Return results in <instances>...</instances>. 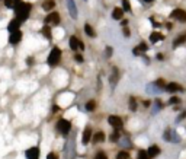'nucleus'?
I'll return each mask as SVG.
<instances>
[{"instance_id":"2eb2a0df","label":"nucleus","mask_w":186,"mask_h":159,"mask_svg":"<svg viewBox=\"0 0 186 159\" xmlns=\"http://www.w3.org/2000/svg\"><path fill=\"white\" fill-rule=\"evenodd\" d=\"M51 28L53 26H50V25H44L42 29H41V34L44 35V38H47V40H53V29Z\"/></svg>"},{"instance_id":"a211bd4d","label":"nucleus","mask_w":186,"mask_h":159,"mask_svg":"<svg viewBox=\"0 0 186 159\" xmlns=\"http://www.w3.org/2000/svg\"><path fill=\"white\" fill-rule=\"evenodd\" d=\"M55 7V0H44L42 1V9L47 12H50V10H53Z\"/></svg>"},{"instance_id":"dca6fc26","label":"nucleus","mask_w":186,"mask_h":159,"mask_svg":"<svg viewBox=\"0 0 186 159\" xmlns=\"http://www.w3.org/2000/svg\"><path fill=\"white\" fill-rule=\"evenodd\" d=\"M147 155H148V158H150V159L159 156V155H160V148H159V146H156V145L150 146L148 150H147Z\"/></svg>"},{"instance_id":"72a5a7b5","label":"nucleus","mask_w":186,"mask_h":159,"mask_svg":"<svg viewBox=\"0 0 186 159\" xmlns=\"http://www.w3.org/2000/svg\"><path fill=\"white\" fill-rule=\"evenodd\" d=\"M112 56V47H106V57Z\"/></svg>"},{"instance_id":"bb28decb","label":"nucleus","mask_w":186,"mask_h":159,"mask_svg":"<svg viewBox=\"0 0 186 159\" xmlns=\"http://www.w3.org/2000/svg\"><path fill=\"white\" fill-rule=\"evenodd\" d=\"M122 31H124V35L128 38L130 35H131V32H130V28H128V23H125V25H122Z\"/></svg>"},{"instance_id":"aec40b11","label":"nucleus","mask_w":186,"mask_h":159,"mask_svg":"<svg viewBox=\"0 0 186 159\" xmlns=\"http://www.w3.org/2000/svg\"><path fill=\"white\" fill-rule=\"evenodd\" d=\"M166 89H167L169 92H177V91H182L180 85H179V83H176V82L167 83V85H166Z\"/></svg>"},{"instance_id":"f8f14e48","label":"nucleus","mask_w":186,"mask_h":159,"mask_svg":"<svg viewBox=\"0 0 186 159\" xmlns=\"http://www.w3.org/2000/svg\"><path fill=\"white\" fill-rule=\"evenodd\" d=\"M147 50H148L147 44H145V43H141V44H138V46L132 50V54H134V56H140V54H142V53H145Z\"/></svg>"},{"instance_id":"423d86ee","label":"nucleus","mask_w":186,"mask_h":159,"mask_svg":"<svg viewBox=\"0 0 186 159\" xmlns=\"http://www.w3.org/2000/svg\"><path fill=\"white\" fill-rule=\"evenodd\" d=\"M21 41H22V32H21V29H18V31H15V32H10V35H9V44L16 46V44H19Z\"/></svg>"},{"instance_id":"393cba45","label":"nucleus","mask_w":186,"mask_h":159,"mask_svg":"<svg viewBox=\"0 0 186 159\" xmlns=\"http://www.w3.org/2000/svg\"><path fill=\"white\" fill-rule=\"evenodd\" d=\"M116 159H130V155H128V152H125V150H121L119 153L116 155Z\"/></svg>"},{"instance_id":"e433bc0d","label":"nucleus","mask_w":186,"mask_h":159,"mask_svg":"<svg viewBox=\"0 0 186 159\" xmlns=\"http://www.w3.org/2000/svg\"><path fill=\"white\" fill-rule=\"evenodd\" d=\"M145 3H151V1H154V0H144Z\"/></svg>"},{"instance_id":"0eeeda50","label":"nucleus","mask_w":186,"mask_h":159,"mask_svg":"<svg viewBox=\"0 0 186 159\" xmlns=\"http://www.w3.org/2000/svg\"><path fill=\"white\" fill-rule=\"evenodd\" d=\"M108 121H109V124L112 125L115 130H119V128H122V125H124L121 117H118V115H110L109 118H108Z\"/></svg>"},{"instance_id":"f704fd0d","label":"nucleus","mask_w":186,"mask_h":159,"mask_svg":"<svg viewBox=\"0 0 186 159\" xmlns=\"http://www.w3.org/2000/svg\"><path fill=\"white\" fill-rule=\"evenodd\" d=\"M47 159H58V156L55 153H50V155H47Z\"/></svg>"},{"instance_id":"c756f323","label":"nucleus","mask_w":186,"mask_h":159,"mask_svg":"<svg viewBox=\"0 0 186 159\" xmlns=\"http://www.w3.org/2000/svg\"><path fill=\"white\" fill-rule=\"evenodd\" d=\"M118 139H119V133H118V130H115V131H113V134L110 136V140H112V142H116Z\"/></svg>"},{"instance_id":"cd10ccee","label":"nucleus","mask_w":186,"mask_h":159,"mask_svg":"<svg viewBox=\"0 0 186 159\" xmlns=\"http://www.w3.org/2000/svg\"><path fill=\"white\" fill-rule=\"evenodd\" d=\"M138 159H150V158H148V155H147L145 150H140V153H138Z\"/></svg>"},{"instance_id":"f3484780","label":"nucleus","mask_w":186,"mask_h":159,"mask_svg":"<svg viewBox=\"0 0 186 159\" xmlns=\"http://www.w3.org/2000/svg\"><path fill=\"white\" fill-rule=\"evenodd\" d=\"M92 140H93V143H102V142H105V133L103 131H96L92 136Z\"/></svg>"},{"instance_id":"20e7f679","label":"nucleus","mask_w":186,"mask_h":159,"mask_svg":"<svg viewBox=\"0 0 186 159\" xmlns=\"http://www.w3.org/2000/svg\"><path fill=\"white\" fill-rule=\"evenodd\" d=\"M68 46H70V48H71L73 51H83V50H84V44H83V41H80L76 35L70 37V40H68Z\"/></svg>"},{"instance_id":"4be33fe9","label":"nucleus","mask_w":186,"mask_h":159,"mask_svg":"<svg viewBox=\"0 0 186 159\" xmlns=\"http://www.w3.org/2000/svg\"><path fill=\"white\" fill-rule=\"evenodd\" d=\"M164 37L160 32H151V35H150V41L151 43H157V41H163Z\"/></svg>"},{"instance_id":"6e6552de","label":"nucleus","mask_w":186,"mask_h":159,"mask_svg":"<svg viewBox=\"0 0 186 159\" xmlns=\"http://www.w3.org/2000/svg\"><path fill=\"white\" fill-rule=\"evenodd\" d=\"M21 25H22V22H21L18 18H13L10 22L7 23V31H9V32H15V31L21 29Z\"/></svg>"},{"instance_id":"f257e3e1","label":"nucleus","mask_w":186,"mask_h":159,"mask_svg":"<svg viewBox=\"0 0 186 159\" xmlns=\"http://www.w3.org/2000/svg\"><path fill=\"white\" fill-rule=\"evenodd\" d=\"M13 10H15V18H18L23 23L28 21V18H29V15L32 12V4L28 3V1H21Z\"/></svg>"},{"instance_id":"c85d7f7f","label":"nucleus","mask_w":186,"mask_h":159,"mask_svg":"<svg viewBox=\"0 0 186 159\" xmlns=\"http://www.w3.org/2000/svg\"><path fill=\"white\" fill-rule=\"evenodd\" d=\"M130 107H131L132 111H135V110H137V102H135V99H134V98H130Z\"/></svg>"},{"instance_id":"ddd939ff","label":"nucleus","mask_w":186,"mask_h":159,"mask_svg":"<svg viewBox=\"0 0 186 159\" xmlns=\"http://www.w3.org/2000/svg\"><path fill=\"white\" fill-rule=\"evenodd\" d=\"M124 9L122 7H115L113 10H112V19H115V21H122V18H124Z\"/></svg>"},{"instance_id":"4468645a","label":"nucleus","mask_w":186,"mask_h":159,"mask_svg":"<svg viewBox=\"0 0 186 159\" xmlns=\"http://www.w3.org/2000/svg\"><path fill=\"white\" fill-rule=\"evenodd\" d=\"M92 136H93V131H92V128L90 127H86L84 128V131H83V145H87L89 142L92 140Z\"/></svg>"},{"instance_id":"1a4fd4ad","label":"nucleus","mask_w":186,"mask_h":159,"mask_svg":"<svg viewBox=\"0 0 186 159\" xmlns=\"http://www.w3.org/2000/svg\"><path fill=\"white\" fill-rule=\"evenodd\" d=\"M25 156L26 159H39V148H29L25 152Z\"/></svg>"},{"instance_id":"6ab92c4d","label":"nucleus","mask_w":186,"mask_h":159,"mask_svg":"<svg viewBox=\"0 0 186 159\" xmlns=\"http://www.w3.org/2000/svg\"><path fill=\"white\" fill-rule=\"evenodd\" d=\"M84 32H86V35L90 37V38H96V31L93 29V26H92L90 23H86V25H84Z\"/></svg>"},{"instance_id":"39448f33","label":"nucleus","mask_w":186,"mask_h":159,"mask_svg":"<svg viewBox=\"0 0 186 159\" xmlns=\"http://www.w3.org/2000/svg\"><path fill=\"white\" fill-rule=\"evenodd\" d=\"M70 128H71V123L66 120V118H61V120H58V123H57V130L61 133V134H68V131H70Z\"/></svg>"},{"instance_id":"f03ea898","label":"nucleus","mask_w":186,"mask_h":159,"mask_svg":"<svg viewBox=\"0 0 186 159\" xmlns=\"http://www.w3.org/2000/svg\"><path fill=\"white\" fill-rule=\"evenodd\" d=\"M61 54H63L61 48H60L58 46H54L53 48H51V51H50L48 57H47V63H48L51 67L58 66V63H60V60H61Z\"/></svg>"},{"instance_id":"b1692460","label":"nucleus","mask_w":186,"mask_h":159,"mask_svg":"<svg viewBox=\"0 0 186 159\" xmlns=\"http://www.w3.org/2000/svg\"><path fill=\"white\" fill-rule=\"evenodd\" d=\"M122 9H124V12H131V3H130V0H122Z\"/></svg>"},{"instance_id":"c9c22d12","label":"nucleus","mask_w":186,"mask_h":159,"mask_svg":"<svg viewBox=\"0 0 186 159\" xmlns=\"http://www.w3.org/2000/svg\"><path fill=\"white\" fill-rule=\"evenodd\" d=\"M169 102H170V104H177V102H179V98H172Z\"/></svg>"},{"instance_id":"7ed1b4c3","label":"nucleus","mask_w":186,"mask_h":159,"mask_svg":"<svg viewBox=\"0 0 186 159\" xmlns=\"http://www.w3.org/2000/svg\"><path fill=\"white\" fill-rule=\"evenodd\" d=\"M60 22H61V16H60L58 12H51V13H48L44 19V23L45 25H50V26H57Z\"/></svg>"},{"instance_id":"9d476101","label":"nucleus","mask_w":186,"mask_h":159,"mask_svg":"<svg viewBox=\"0 0 186 159\" xmlns=\"http://www.w3.org/2000/svg\"><path fill=\"white\" fill-rule=\"evenodd\" d=\"M67 1V9H68V13L71 15L73 19H77V6L74 3V0H66Z\"/></svg>"},{"instance_id":"5701e85b","label":"nucleus","mask_w":186,"mask_h":159,"mask_svg":"<svg viewBox=\"0 0 186 159\" xmlns=\"http://www.w3.org/2000/svg\"><path fill=\"white\" fill-rule=\"evenodd\" d=\"M186 41V34H183V35H179L177 38L175 40V43H173V47H179L180 44H183Z\"/></svg>"},{"instance_id":"a878e982","label":"nucleus","mask_w":186,"mask_h":159,"mask_svg":"<svg viewBox=\"0 0 186 159\" xmlns=\"http://www.w3.org/2000/svg\"><path fill=\"white\" fill-rule=\"evenodd\" d=\"M95 108H96V102H95V101H89V102L86 104V110H87V111H95Z\"/></svg>"},{"instance_id":"2f4dec72","label":"nucleus","mask_w":186,"mask_h":159,"mask_svg":"<svg viewBox=\"0 0 186 159\" xmlns=\"http://www.w3.org/2000/svg\"><path fill=\"white\" fill-rule=\"evenodd\" d=\"M95 159H108V158H106V155H105L103 152H99L98 155L95 156Z\"/></svg>"},{"instance_id":"473e14b6","label":"nucleus","mask_w":186,"mask_h":159,"mask_svg":"<svg viewBox=\"0 0 186 159\" xmlns=\"http://www.w3.org/2000/svg\"><path fill=\"white\" fill-rule=\"evenodd\" d=\"M26 64H28V66H32L33 64V57H28V58H26Z\"/></svg>"},{"instance_id":"7c9ffc66","label":"nucleus","mask_w":186,"mask_h":159,"mask_svg":"<svg viewBox=\"0 0 186 159\" xmlns=\"http://www.w3.org/2000/svg\"><path fill=\"white\" fill-rule=\"evenodd\" d=\"M74 60H76L77 63H83V61H84V58H83L82 54H76V56H74Z\"/></svg>"},{"instance_id":"412c9836","label":"nucleus","mask_w":186,"mask_h":159,"mask_svg":"<svg viewBox=\"0 0 186 159\" xmlns=\"http://www.w3.org/2000/svg\"><path fill=\"white\" fill-rule=\"evenodd\" d=\"M4 1V6L7 7V9H15L22 0H3Z\"/></svg>"},{"instance_id":"9b49d317","label":"nucleus","mask_w":186,"mask_h":159,"mask_svg":"<svg viewBox=\"0 0 186 159\" xmlns=\"http://www.w3.org/2000/svg\"><path fill=\"white\" fill-rule=\"evenodd\" d=\"M172 16L180 22H186V10H183V9H175L172 12Z\"/></svg>"}]
</instances>
